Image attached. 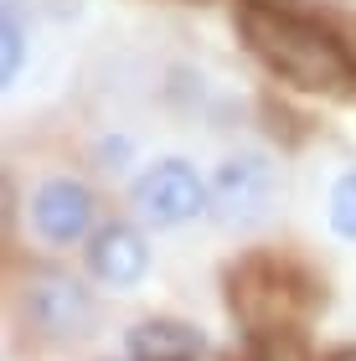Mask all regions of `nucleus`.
Masks as SVG:
<instances>
[{
    "label": "nucleus",
    "instance_id": "7",
    "mask_svg": "<svg viewBox=\"0 0 356 361\" xmlns=\"http://www.w3.org/2000/svg\"><path fill=\"white\" fill-rule=\"evenodd\" d=\"M129 361H202L207 356V331L176 315H145L124 336Z\"/></svg>",
    "mask_w": 356,
    "mask_h": 361
},
{
    "label": "nucleus",
    "instance_id": "9",
    "mask_svg": "<svg viewBox=\"0 0 356 361\" xmlns=\"http://www.w3.org/2000/svg\"><path fill=\"white\" fill-rule=\"evenodd\" d=\"M326 222H331V233L341 238V243H356V166H351V171H341V176L331 180Z\"/></svg>",
    "mask_w": 356,
    "mask_h": 361
},
{
    "label": "nucleus",
    "instance_id": "2",
    "mask_svg": "<svg viewBox=\"0 0 356 361\" xmlns=\"http://www.w3.org/2000/svg\"><path fill=\"white\" fill-rule=\"evenodd\" d=\"M279 186H284V180H279L274 155H264V150H233V155H222V166L212 171V180H207V191H212L207 217H212L222 233H253V227H264L274 217Z\"/></svg>",
    "mask_w": 356,
    "mask_h": 361
},
{
    "label": "nucleus",
    "instance_id": "10",
    "mask_svg": "<svg viewBox=\"0 0 356 361\" xmlns=\"http://www.w3.org/2000/svg\"><path fill=\"white\" fill-rule=\"evenodd\" d=\"M124 361H129V356H124Z\"/></svg>",
    "mask_w": 356,
    "mask_h": 361
},
{
    "label": "nucleus",
    "instance_id": "8",
    "mask_svg": "<svg viewBox=\"0 0 356 361\" xmlns=\"http://www.w3.org/2000/svg\"><path fill=\"white\" fill-rule=\"evenodd\" d=\"M26 16H21V0H6V11H0V78L16 83L21 78V62H26Z\"/></svg>",
    "mask_w": 356,
    "mask_h": 361
},
{
    "label": "nucleus",
    "instance_id": "6",
    "mask_svg": "<svg viewBox=\"0 0 356 361\" xmlns=\"http://www.w3.org/2000/svg\"><path fill=\"white\" fill-rule=\"evenodd\" d=\"M88 274L99 279L104 289H140L145 284V274H150V238L140 233L135 222H99L93 227V238H88Z\"/></svg>",
    "mask_w": 356,
    "mask_h": 361
},
{
    "label": "nucleus",
    "instance_id": "3",
    "mask_svg": "<svg viewBox=\"0 0 356 361\" xmlns=\"http://www.w3.org/2000/svg\"><path fill=\"white\" fill-rule=\"evenodd\" d=\"M129 207L140 212L145 227L166 233V227H186V222L207 217L212 191H207V180L197 176V166H191V160L166 155V160L145 166L135 180H129Z\"/></svg>",
    "mask_w": 356,
    "mask_h": 361
},
{
    "label": "nucleus",
    "instance_id": "4",
    "mask_svg": "<svg viewBox=\"0 0 356 361\" xmlns=\"http://www.w3.org/2000/svg\"><path fill=\"white\" fill-rule=\"evenodd\" d=\"M21 305H26L31 331L47 341H83L99 331V300L68 269H37L21 289Z\"/></svg>",
    "mask_w": 356,
    "mask_h": 361
},
{
    "label": "nucleus",
    "instance_id": "5",
    "mask_svg": "<svg viewBox=\"0 0 356 361\" xmlns=\"http://www.w3.org/2000/svg\"><path fill=\"white\" fill-rule=\"evenodd\" d=\"M31 227H37L42 243L52 248H73V243H88L93 227H99V196H93L88 180L78 176H47L37 191H31Z\"/></svg>",
    "mask_w": 356,
    "mask_h": 361
},
{
    "label": "nucleus",
    "instance_id": "1",
    "mask_svg": "<svg viewBox=\"0 0 356 361\" xmlns=\"http://www.w3.org/2000/svg\"><path fill=\"white\" fill-rule=\"evenodd\" d=\"M233 26L243 47L264 62L274 78L305 93H341L356 83V57L351 47L336 37L331 26L310 21V16L274 6V0H238Z\"/></svg>",
    "mask_w": 356,
    "mask_h": 361
}]
</instances>
